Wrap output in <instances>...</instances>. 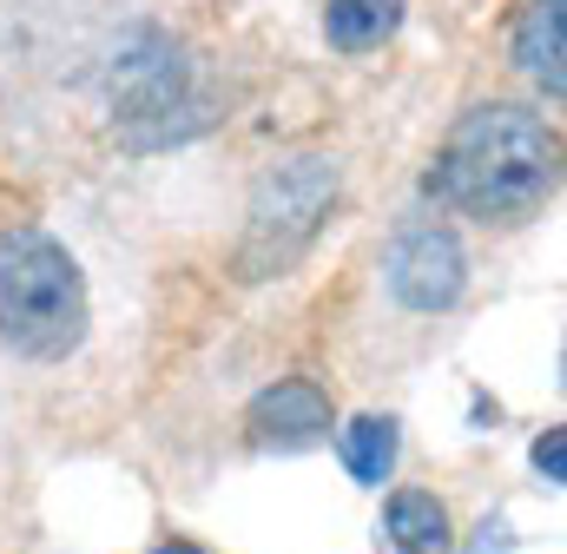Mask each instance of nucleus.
Instances as JSON below:
<instances>
[{
    "label": "nucleus",
    "mask_w": 567,
    "mask_h": 554,
    "mask_svg": "<svg viewBox=\"0 0 567 554\" xmlns=\"http://www.w3.org/2000/svg\"><path fill=\"white\" fill-rule=\"evenodd\" d=\"M555 172H561L555 126H548L542 113L515 106V100H488V106L462 113L455 133L442 138L435 172H429V192L449 198V205L468 212V218L515 225V218H528L535 205H548Z\"/></svg>",
    "instance_id": "1"
},
{
    "label": "nucleus",
    "mask_w": 567,
    "mask_h": 554,
    "mask_svg": "<svg viewBox=\"0 0 567 554\" xmlns=\"http://www.w3.org/2000/svg\"><path fill=\"white\" fill-rule=\"evenodd\" d=\"M0 337L33 363H60L80 350L86 277L60 238H47V232H7L0 238Z\"/></svg>",
    "instance_id": "2"
},
{
    "label": "nucleus",
    "mask_w": 567,
    "mask_h": 554,
    "mask_svg": "<svg viewBox=\"0 0 567 554\" xmlns=\"http://www.w3.org/2000/svg\"><path fill=\"white\" fill-rule=\"evenodd\" d=\"M330 205H337V165H330V158H290L278 172H265L258 192H251V212H245L238 277H245V284L284 277L310 245H317Z\"/></svg>",
    "instance_id": "3"
},
{
    "label": "nucleus",
    "mask_w": 567,
    "mask_h": 554,
    "mask_svg": "<svg viewBox=\"0 0 567 554\" xmlns=\"http://www.w3.org/2000/svg\"><path fill=\"white\" fill-rule=\"evenodd\" d=\"M113 106H120V126L158 120V126H152V145H158V138H178L185 133L178 113H192V126H198L192 60H185L165 33H140V40L113 60Z\"/></svg>",
    "instance_id": "4"
},
{
    "label": "nucleus",
    "mask_w": 567,
    "mask_h": 554,
    "mask_svg": "<svg viewBox=\"0 0 567 554\" xmlns=\"http://www.w3.org/2000/svg\"><path fill=\"white\" fill-rule=\"evenodd\" d=\"M383 271H390L396 304H410V310H449L462 297V284H468V258H462V238L449 225H410L390 245Z\"/></svg>",
    "instance_id": "5"
},
{
    "label": "nucleus",
    "mask_w": 567,
    "mask_h": 554,
    "mask_svg": "<svg viewBox=\"0 0 567 554\" xmlns=\"http://www.w3.org/2000/svg\"><path fill=\"white\" fill-rule=\"evenodd\" d=\"M245 429H251V442H265V449H310V442L330 435V397H323L310 377H284V383H271V390L245 410Z\"/></svg>",
    "instance_id": "6"
},
{
    "label": "nucleus",
    "mask_w": 567,
    "mask_h": 554,
    "mask_svg": "<svg viewBox=\"0 0 567 554\" xmlns=\"http://www.w3.org/2000/svg\"><path fill=\"white\" fill-rule=\"evenodd\" d=\"M508 53H515V66H522L548 100H561V86H567V73H561V0H528V7L515 13Z\"/></svg>",
    "instance_id": "7"
},
{
    "label": "nucleus",
    "mask_w": 567,
    "mask_h": 554,
    "mask_svg": "<svg viewBox=\"0 0 567 554\" xmlns=\"http://www.w3.org/2000/svg\"><path fill=\"white\" fill-rule=\"evenodd\" d=\"M383 535H390V554H455L449 509H442L435 495H423V489L390 495V509H383Z\"/></svg>",
    "instance_id": "8"
},
{
    "label": "nucleus",
    "mask_w": 567,
    "mask_h": 554,
    "mask_svg": "<svg viewBox=\"0 0 567 554\" xmlns=\"http://www.w3.org/2000/svg\"><path fill=\"white\" fill-rule=\"evenodd\" d=\"M403 27V0H323V33L343 53H370Z\"/></svg>",
    "instance_id": "9"
},
{
    "label": "nucleus",
    "mask_w": 567,
    "mask_h": 554,
    "mask_svg": "<svg viewBox=\"0 0 567 554\" xmlns=\"http://www.w3.org/2000/svg\"><path fill=\"white\" fill-rule=\"evenodd\" d=\"M343 469L363 482V489H383V475L396 469V422L390 416H357L343 429Z\"/></svg>",
    "instance_id": "10"
},
{
    "label": "nucleus",
    "mask_w": 567,
    "mask_h": 554,
    "mask_svg": "<svg viewBox=\"0 0 567 554\" xmlns=\"http://www.w3.org/2000/svg\"><path fill=\"white\" fill-rule=\"evenodd\" d=\"M535 469H542L548 482H567V429H548V435L535 442Z\"/></svg>",
    "instance_id": "11"
},
{
    "label": "nucleus",
    "mask_w": 567,
    "mask_h": 554,
    "mask_svg": "<svg viewBox=\"0 0 567 554\" xmlns=\"http://www.w3.org/2000/svg\"><path fill=\"white\" fill-rule=\"evenodd\" d=\"M152 554H205V548H192V542H165V548H152Z\"/></svg>",
    "instance_id": "12"
}]
</instances>
